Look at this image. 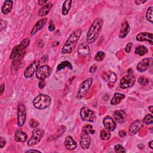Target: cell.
<instances>
[{
  "label": "cell",
  "mask_w": 153,
  "mask_h": 153,
  "mask_svg": "<svg viewBox=\"0 0 153 153\" xmlns=\"http://www.w3.org/2000/svg\"><path fill=\"white\" fill-rule=\"evenodd\" d=\"M48 1H42V0H39L38 1V4L39 5H44L45 4H46Z\"/></svg>",
  "instance_id": "46"
},
{
  "label": "cell",
  "mask_w": 153,
  "mask_h": 153,
  "mask_svg": "<svg viewBox=\"0 0 153 153\" xmlns=\"http://www.w3.org/2000/svg\"><path fill=\"white\" fill-rule=\"evenodd\" d=\"M82 132L87 134H93L95 133V130L93 129V126L91 124H85L83 126Z\"/></svg>",
  "instance_id": "30"
},
{
  "label": "cell",
  "mask_w": 153,
  "mask_h": 153,
  "mask_svg": "<svg viewBox=\"0 0 153 153\" xmlns=\"http://www.w3.org/2000/svg\"><path fill=\"white\" fill-rule=\"evenodd\" d=\"M142 122L145 124H152L153 122V118H152V114H148L146 115V116L143 118Z\"/></svg>",
  "instance_id": "33"
},
{
  "label": "cell",
  "mask_w": 153,
  "mask_h": 153,
  "mask_svg": "<svg viewBox=\"0 0 153 153\" xmlns=\"http://www.w3.org/2000/svg\"><path fill=\"white\" fill-rule=\"evenodd\" d=\"M45 79H39V81L38 82V87L39 88L42 89L45 86Z\"/></svg>",
  "instance_id": "40"
},
{
  "label": "cell",
  "mask_w": 153,
  "mask_h": 153,
  "mask_svg": "<svg viewBox=\"0 0 153 153\" xmlns=\"http://www.w3.org/2000/svg\"><path fill=\"white\" fill-rule=\"evenodd\" d=\"M136 81L135 76L131 74H128L123 76L120 82V87L123 89L128 88L132 87Z\"/></svg>",
  "instance_id": "9"
},
{
  "label": "cell",
  "mask_w": 153,
  "mask_h": 153,
  "mask_svg": "<svg viewBox=\"0 0 153 153\" xmlns=\"http://www.w3.org/2000/svg\"><path fill=\"white\" fill-rule=\"evenodd\" d=\"M105 57V53L102 51H99L94 56V59L97 62H101L104 59Z\"/></svg>",
  "instance_id": "34"
},
{
  "label": "cell",
  "mask_w": 153,
  "mask_h": 153,
  "mask_svg": "<svg viewBox=\"0 0 153 153\" xmlns=\"http://www.w3.org/2000/svg\"><path fill=\"white\" fill-rule=\"evenodd\" d=\"M132 45H133V44L131 42L127 43V44L126 45V46L125 47V51L127 53H129L130 52L131 48H132Z\"/></svg>",
  "instance_id": "38"
},
{
  "label": "cell",
  "mask_w": 153,
  "mask_h": 153,
  "mask_svg": "<svg viewBox=\"0 0 153 153\" xmlns=\"http://www.w3.org/2000/svg\"><path fill=\"white\" fill-rule=\"evenodd\" d=\"M41 152V151L38 150H35V149H29L26 151L25 152Z\"/></svg>",
  "instance_id": "49"
},
{
  "label": "cell",
  "mask_w": 153,
  "mask_h": 153,
  "mask_svg": "<svg viewBox=\"0 0 153 153\" xmlns=\"http://www.w3.org/2000/svg\"><path fill=\"white\" fill-rule=\"evenodd\" d=\"M130 30L129 25L127 21H124L122 23L121 26L120 30L119 32V37L120 38H125L128 33H129Z\"/></svg>",
  "instance_id": "22"
},
{
  "label": "cell",
  "mask_w": 153,
  "mask_h": 153,
  "mask_svg": "<svg viewBox=\"0 0 153 153\" xmlns=\"http://www.w3.org/2000/svg\"><path fill=\"white\" fill-rule=\"evenodd\" d=\"M54 29H55V25L52 22V21H50L49 25H48V30H49V31L52 32V31L54 30Z\"/></svg>",
  "instance_id": "41"
},
{
  "label": "cell",
  "mask_w": 153,
  "mask_h": 153,
  "mask_svg": "<svg viewBox=\"0 0 153 153\" xmlns=\"http://www.w3.org/2000/svg\"><path fill=\"white\" fill-rule=\"evenodd\" d=\"M152 108H153V106L152 105H151L148 107V109H149V111L151 112V113L152 114Z\"/></svg>",
  "instance_id": "50"
},
{
  "label": "cell",
  "mask_w": 153,
  "mask_h": 153,
  "mask_svg": "<svg viewBox=\"0 0 153 153\" xmlns=\"http://www.w3.org/2000/svg\"><path fill=\"white\" fill-rule=\"evenodd\" d=\"M14 139L17 142H25L27 139V135L21 130H17L14 134Z\"/></svg>",
  "instance_id": "23"
},
{
  "label": "cell",
  "mask_w": 153,
  "mask_h": 153,
  "mask_svg": "<svg viewBox=\"0 0 153 153\" xmlns=\"http://www.w3.org/2000/svg\"><path fill=\"white\" fill-rule=\"evenodd\" d=\"M103 24L102 18H96L91 25L87 34V41L89 44L93 43L98 38Z\"/></svg>",
  "instance_id": "2"
},
{
  "label": "cell",
  "mask_w": 153,
  "mask_h": 153,
  "mask_svg": "<svg viewBox=\"0 0 153 153\" xmlns=\"http://www.w3.org/2000/svg\"><path fill=\"white\" fill-rule=\"evenodd\" d=\"M66 68H68L69 69H72V64L69 61H67V60L63 61L60 63H59L57 66L56 70H57V71H59L62 69H64Z\"/></svg>",
  "instance_id": "29"
},
{
  "label": "cell",
  "mask_w": 153,
  "mask_h": 153,
  "mask_svg": "<svg viewBox=\"0 0 153 153\" xmlns=\"http://www.w3.org/2000/svg\"><path fill=\"white\" fill-rule=\"evenodd\" d=\"M148 145H149V147L151 148V149H153V141L152 140H151L149 143H148Z\"/></svg>",
  "instance_id": "48"
},
{
  "label": "cell",
  "mask_w": 153,
  "mask_h": 153,
  "mask_svg": "<svg viewBox=\"0 0 153 153\" xmlns=\"http://www.w3.org/2000/svg\"><path fill=\"white\" fill-rule=\"evenodd\" d=\"M30 44V39L29 38H26L22 40L19 45L15 46L10 54V59L11 60L15 59L17 56H19L20 53L23 52L24 50H25Z\"/></svg>",
  "instance_id": "5"
},
{
  "label": "cell",
  "mask_w": 153,
  "mask_h": 153,
  "mask_svg": "<svg viewBox=\"0 0 153 153\" xmlns=\"http://www.w3.org/2000/svg\"><path fill=\"white\" fill-rule=\"evenodd\" d=\"M102 77L105 80L112 83L115 82L117 80V76L116 74L110 70L104 72L102 74Z\"/></svg>",
  "instance_id": "21"
},
{
  "label": "cell",
  "mask_w": 153,
  "mask_h": 153,
  "mask_svg": "<svg viewBox=\"0 0 153 153\" xmlns=\"http://www.w3.org/2000/svg\"><path fill=\"white\" fill-rule=\"evenodd\" d=\"M93 79L92 78H88L84 80L81 83V84L78 87V91L76 95V99L80 100L84 97V96L87 94V93L90 88L93 84Z\"/></svg>",
  "instance_id": "4"
},
{
  "label": "cell",
  "mask_w": 153,
  "mask_h": 153,
  "mask_svg": "<svg viewBox=\"0 0 153 153\" xmlns=\"http://www.w3.org/2000/svg\"><path fill=\"white\" fill-rule=\"evenodd\" d=\"M125 97V95L124 94L115 93L113 96V97L111 100V104L112 105H116L119 104L121 101Z\"/></svg>",
  "instance_id": "26"
},
{
  "label": "cell",
  "mask_w": 153,
  "mask_h": 153,
  "mask_svg": "<svg viewBox=\"0 0 153 153\" xmlns=\"http://www.w3.org/2000/svg\"><path fill=\"white\" fill-rule=\"evenodd\" d=\"M148 50L145 46L142 45H138L136 47L134 53L136 54H137V55H139V56H143V55L146 54L148 53Z\"/></svg>",
  "instance_id": "28"
},
{
  "label": "cell",
  "mask_w": 153,
  "mask_h": 153,
  "mask_svg": "<svg viewBox=\"0 0 153 153\" xmlns=\"http://www.w3.org/2000/svg\"><path fill=\"white\" fill-rule=\"evenodd\" d=\"M13 1L10 0L5 1L1 7V11L4 14H8L12 10Z\"/></svg>",
  "instance_id": "25"
},
{
  "label": "cell",
  "mask_w": 153,
  "mask_h": 153,
  "mask_svg": "<svg viewBox=\"0 0 153 153\" xmlns=\"http://www.w3.org/2000/svg\"><path fill=\"white\" fill-rule=\"evenodd\" d=\"M72 1L71 0H68L65 1L63 2L62 7V13L63 16H66L68 14L72 5Z\"/></svg>",
  "instance_id": "27"
},
{
  "label": "cell",
  "mask_w": 153,
  "mask_h": 153,
  "mask_svg": "<svg viewBox=\"0 0 153 153\" xmlns=\"http://www.w3.org/2000/svg\"><path fill=\"white\" fill-rule=\"evenodd\" d=\"M4 90H5V85H4V84H2L1 85V86H0V91H1L0 95H1V96L2 94V93H3L4 91Z\"/></svg>",
  "instance_id": "44"
},
{
  "label": "cell",
  "mask_w": 153,
  "mask_h": 153,
  "mask_svg": "<svg viewBox=\"0 0 153 153\" xmlns=\"http://www.w3.org/2000/svg\"><path fill=\"white\" fill-rule=\"evenodd\" d=\"M44 134V131L41 128H36L32 131V135L27 141V146L32 147L38 143Z\"/></svg>",
  "instance_id": "6"
},
{
  "label": "cell",
  "mask_w": 153,
  "mask_h": 153,
  "mask_svg": "<svg viewBox=\"0 0 153 153\" xmlns=\"http://www.w3.org/2000/svg\"><path fill=\"white\" fill-rule=\"evenodd\" d=\"M53 7V4L51 2H47L42 7H41L38 11V15L41 17L46 16L50 12L51 7Z\"/></svg>",
  "instance_id": "24"
},
{
  "label": "cell",
  "mask_w": 153,
  "mask_h": 153,
  "mask_svg": "<svg viewBox=\"0 0 153 153\" xmlns=\"http://www.w3.org/2000/svg\"><path fill=\"white\" fill-rule=\"evenodd\" d=\"M152 10H153L152 6H150L148 7L146 13V18L147 20L149 22L151 23H152Z\"/></svg>",
  "instance_id": "32"
},
{
  "label": "cell",
  "mask_w": 153,
  "mask_h": 153,
  "mask_svg": "<svg viewBox=\"0 0 153 153\" xmlns=\"http://www.w3.org/2000/svg\"><path fill=\"white\" fill-rule=\"evenodd\" d=\"M65 130H66V127L64 126H61L59 127L58 131H57V133H58L57 134L59 135V136H60L62 134H63V133L65 132Z\"/></svg>",
  "instance_id": "39"
},
{
  "label": "cell",
  "mask_w": 153,
  "mask_h": 153,
  "mask_svg": "<svg viewBox=\"0 0 153 153\" xmlns=\"http://www.w3.org/2000/svg\"><path fill=\"white\" fill-rule=\"evenodd\" d=\"M47 22V18H43L38 20L36 24L34 25V26L32 27L30 32V35L33 36L39 30H41L45 25L46 23Z\"/></svg>",
  "instance_id": "18"
},
{
  "label": "cell",
  "mask_w": 153,
  "mask_h": 153,
  "mask_svg": "<svg viewBox=\"0 0 153 153\" xmlns=\"http://www.w3.org/2000/svg\"><path fill=\"white\" fill-rule=\"evenodd\" d=\"M39 125V123L35 119H30L29 121V126L32 128H35Z\"/></svg>",
  "instance_id": "37"
},
{
  "label": "cell",
  "mask_w": 153,
  "mask_h": 153,
  "mask_svg": "<svg viewBox=\"0 0 153 153\" xmlns=\"http://www.w3.org/2000/svg\"><path fill=\"white\" fill-rule=\"evenodd\" d=\"M143 127V122L140 120H136L133 121L129 127L128 134L133 136L136 134Z\"/></svg>",
  "instance_id": "12"
},
{
  "label": "cell",
  "mask_w": 153,
  "mask_h": 153,
  "mask_svg": "<svg viewBox=\"0 0 153 153\" xmlns=\"http://www.w3.org/2000/svg\"><path fill=\"white\" fill-rule=\"evenodd\" d=\"M80 117L83 121L87 122H94L96 117L94 112L87 107H82L80 111Z\"/></svg>",
  "instance_id": "7"
},
{
  "label": "cell",
  "mask_w": 153,
  "mask_h": 153,
  "mask_svg": "<svg viewBox=\"0 0 153 153\" xmlns=\"http://www.w3.org/2000/svg\"><path fill=\"white\" fill-rule=\"evenodd\" d=\"M65 148L69 150H74L77 147L76 142L71 136H67L64 141Z\"/></svg>",
  "instance_id": "20"
},
{
  "label": "cell",
  "mask_w": 153,
  "mask_h": 153,
  "mask_svg": "<svg viewBox=\"0 0 153 153\" xmlns=\"http://www.w3.org/2000/svg\"><path fill=\"white\" fill-rule=\"evenodd\" d=\"M17 125L19 127H22L25 124L26 119V108L23 104L20 103L17 106Z\"/></svg>",
  "instance_id": "8"
},
{
  "label": "cell",
  "mask_w": 153,
  "mask_h": 153,
  "mask_svg": "<svg viewBox=\"0 0 153 153\" xmlns=\"http://www.w3.org/2000/svg\"><path fill=\"white\" fill-rule=\"evenodd\" d=\"M111 136L110 131L106 129H103L100 133V137L103 140H108Z\"/></svg>",
  "instance_id": "31"
},
{
  "label": "cell",
  "mask_w": 153,
  "mask_h": 153,
  "mask_svg": "<svg viewBox=\"0 0 153 153\" xmlns=\"http://www.w3.org/2000/svg\"><path fill=\"white\" fill-rule=\"evenodd\" d=\"M51 72V68L50 66L44 65L38 68L36 71V77L39 79H45L48 77Z\"/></svg>",
  "instance_id": "10"
},
{
  "label": "cell",
  "mask_w": 153,
  "mask_h": 153,
  "mask_svg": "<svg viewBox=\"0 0 153 153\" xmlns=\"http://www.w3.org/2000/svg\"><path fill=\"white\" fill-rule=\"evenodd\" d=\"M82 33L81 29L78 28L74 30L67 38L65 44H63L61 53L62 54H69L71 53L75 48L76 43L78 42L79 38Z\"/></svg>",
  "instance_id": "1"
},
{
  "label": "cell",
  "mask_w": 153,
  "mask_h": 153,
  "mask_svg": "<svg viewBox=\"0 0 153 153\" xmlns=\"http://www.w3.org/2000/svg\"><path fill=\"white\" fill-rule=\"evenodd\" d=\"M51 103V97L44 94H39L36 96L33 100V105L39 109H43L48 108Z\"/></svg>",
  "instance_id": "3"
},
{
  "label": "cell",
  "mask_w": 153,
  "mask_h": 153,
  "mask_svg": "<svg viewBox=\"0 0 153 153\" xmlns=\"http://www.w3.org/2000/svg\"><path fill=\"white\" fill-rule=\"evenodd\" d=\"M112 115L114 119L118 123H123V122H124L127 117L126 112L122 109L115 111L113 112Z\"/></svg>",
  "instance_id": "17"
},
{
  "label": "cell",
  "mask_w": 153,
  "mask_h": 153,
  "mask_svg": "<svg viewBox=\"0 0 153 153\" xmlns=\"http://www.w3.org/2000/svg\"><path fill=\"white\" fill-rule=\"evenodd\" d=\"M137 41H148L151 45L153 44V36L152 33L141 32L136 35Z\"/></svg>",
  "instance_id": "15"
},
{
  "label": "cell",
  "mask_w": 153,
  "mask_h": 153,
  "mask_svg": "<svg viewBox=\"0 0 153 153\" xmlns=\"http://www.w3.org/2000/svg\"><path fill=\"white\" fill-rule=\"evenodd\" d=\"M150 66V59L149 58H144L137 65L136 69L140 72L146 71Z\"/></svg>",
  "instance_id": "19"
},
{
  "label": "cell",
  "mask_w": 153,
  "mask_h": 153,
  "mask_svg": "<svg viewBox=\"0 0 153 153\" xmlns=\"http://www.w3.org/2000/svg\"><path fill=\"white\" fill-rule=\"evenodd\" d=\"M103 124L105 128L110 131L114 130L117 127L115 120L109 115L104 117L103 120Z\"/></svg>",
  "instance_id": "13"
},
{
  "label": "cell",
  "mask_w": 153,
  "mask_h": 153,
  "mask_svg": "<svg viewBox=\"0 0 153 153\" xmlns=\"http://www.w3.org/2000/svg\"><path fill=\"white\" fill-rule=\"evenodd\" d=\"M80 146L82 149H87L89 148L91 143V138L89 134L81 133L79 141Z\"/></svg>",
  "instance_id": "16"
},
{
  "label": "cell",
  "mask_w": 153,
  "mask_h": 153,
  "mask_svg": "<svg viewBox=\"0 0 153 153\" xmlns=\"http://www.w3.org/2000/svg\"><path fill=\"white\" fill-rule=\"evenodd\" d=\"M97 69V66L95 65H93L90 68V72H94Z\"/></svg>",
  "instance_id": "45"
},
{
  "label": "cell",
  "mask_w": 153,
  "mask_h": 153,
  "mask_svg": "<svg viewBox=\"0 0 153 153\" xmlns=\"http://www.w3.org/2000/svg\"><path fill=\"white\" fill-rule=\"evenodd\" d=\"M6 145V140L4 137H1V148H3Z\"/></svg>",
  "instance_id": "42"
},
{
  "label": "cell",
  "mask_w": 153,
  "mask_h": 153,
  "mask_svg": "<svg viewBox=\"0 0 153 153\" xmlns=\"http://www.w3.org/2000/svg\"><path fill=\"white\" fill-rule=\"evenodd\" d=\"M138 82L142 85H146L149 83V79L144 76H141L139 78Z\"/></svg>",
  "instance_id": "35"
},
{
  "label": "cell",
  "mask_w": 153,
  "mask_h": 153,
  "mask_svg": "<svg viewBox=\"0 0 153 153\" xmlns=\"http://www.w3.org/2000/svg\"><path fill=\"white\" fill-rule=\"evenodd\" d=\"M39 64L40 62L39 60H35V61H33L25 71L23 74L24 76L27 78L32 77L34 73L36 72V71L38 69Z\"/></svg>",
  "instance_id": "11"
},
{
  "label": "cell",
  "mask_w": 153,
  "mask_h": 153,
  "mask_svg": "<svg viewBox=\"0 0 153 153\" xmlns=\"http://www.w3.org/2000/svg\"><path fill=\"white\" fill-rule=\"evenodd\" d=\"M126 132L125 131H124V130H121V131H119V133H118V135L120 136V137H125L126 136Z\"/></svg>",
  "instance_id": "43"
},
{
  "label": "cell",
  "mask_w": 153,
  "mask_h": 153,
  "mask_svg": "<svg viewBox=\"0 0 153 153\" xmlns=\"http://www.w3.org/2000/svg\"><path fill=\"white\" fill-rule=\"evenodd\" d=\"M78 53L80 56L88 57L90 56V49L87 43L83 42L79 45L77 50Z\"/></svg>",
  "instance_id": "14"
},
{
  "label": "cell",
  "mask_w": 153,
  "mask_h": 153,
  "mask_svg": "<svg viewBox=\"0 0 153 153\" xmlns=\"http://www.w3.org/2000/svg\"><path fill=\"white\" fill-rule=\"evenodd\" d=\"M146 1H135V3L136 5H140L141 4H143L144 2H145Z\"/></svg>",
  "instance_id": "47"
},
{
  "label": "cell",
  "mask_w": 153,
  "mask_h": 153,
  "mask_svg": "<svg viewBox=\"0 0 153 153\" xmlns=\"http://www.w3.org/2000/svg\"><path fill=\"white\" fill-rule=\"evenodd\" d=\"M114 149H115V151L117 153L125 152H126L125 148L121 145H120V144H117V145H115Z\"/></svg>",
  "instance_id": "36"
}]
</instances>
